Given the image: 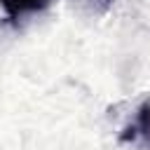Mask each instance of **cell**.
<instances>
[{"label":"cell","mask_w":150,"mask_h":150,"mask_svg":"<svg viewBox=\"0 0 150 150\" xmlns=\"http://www.w3.org/2000/svg\"><path fill=\"white\" fill-rule=\"evenodd\" d=\"M89 2H91L96 9H101V12H103V9H108V7L112 5V0H89Z\"/></svg>","instance_id":"obj_3"},{"label":"cell","mask_w":150,"mask_h":150,"mask_svg":"<svg viewBox=\"0 0 150 150\" xmlns=\"http://www.w3.org/2000/svg\"><path fill=\"white\" fill-rule=\"evenodd\" d=\"M47 5H49V0H0V7L5 9V14H7L12 21L23 19L26 14L42 12Z\"/></svg>","instance_id":"obj_1"},{"label":"cell","mask_w":150,"mask_h":150,"mask_svg":"<svg viewBox=\"0 0 150 150\" xmlns=\"http://www.w3.org/2000/svg\"><path fill=\"white\" fill-rule=\"evenodd\" d=\"M127 131H131V138H134V136H143V138L150 143V101H145V103L138 108L136 124H134L131 129H127Z\"/></svg>","instance_id":"obj_2"}]
</instances>
